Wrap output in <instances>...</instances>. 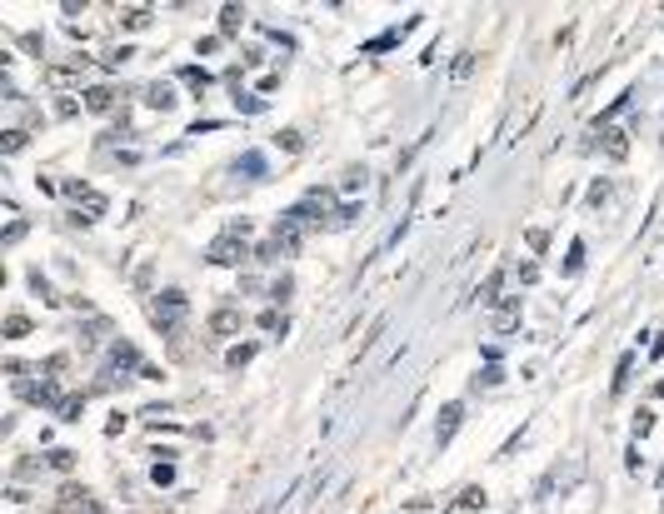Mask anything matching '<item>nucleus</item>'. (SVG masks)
Masks as SVG:
<instances>
[{
  "label": "nucleus",
  "instance_id": "nucleus-1",
  "mask_svg": "<svg viewBox=\"0 0 664 514\" xmlns=\"http://www.w3.org/2000/svg\"><path fill=\"white\" fill-rule=\"evenodd\" d=\"M185 310H190L185 290H160V299L150 305V319H155V330H160V335H175V330H180V319H185Z\"/></svg>",
  "mask_w": 664,
  "mask_h": 514
},
{
  "label": "nucleus",
  "instance_id": "nucleus-2",
  "mask_svg": "<svg viewBox=\"0 0 664 514\" xmlns=\"http://www.w3.org/2000/svg\"><path fill=\"white\" fill-rule=\"evenodd\" d=\"M250 260V250H245V235H220L215 245H210V265H245Z\"/></svg>",
  "mask_w": 664,
  "mask_h": 514
},
{
  "label": "nucleus",
  "instance_id": "nucleus-3",
  "mask_svg": "<svg viewBox=\"0 0 664 514\" xmlns=\"http://www.w3.org/2000/svg\"><path fill=\"white\" fill-rule=\"evenodd\" d=\"M240 325H245L240 305H220L215 315L205 319V335H210V339H230V335H240Z\"/></svg>",
  "mask_w": 664,
  "mask_h": 514
},
{
  "label": "nucleus",
  "instance_id": "nucleus-4",
  "mask_svg": "<svg viewBox=\"0 0 664 514\" xmlns=\"http://www.w3.org/2000/svg\"><path fill=\"white\" fill-rule=\"evenodd\" d=\"M460 419H465V404H445V410H440V424H435V444H440V449H445L449 439H455Z\"/></svg>",
  "mask_w": 664,
  "mask_h": 514
},
{
  "label": "nucleus",
  "instance_id": "nucleus-5",
  "mask_svg": "<svg viewBox=\"0 0 664 514\" xmlns=\"http://www.w3.org/2000/svg\"><path fill=\"white\" fill-rule=\"evenodd\" d=\"M515 325H520V295H509L505 305H500L495 315H489V330H495V335H505V330H515Z\"/></svg>",
  "mask_w": 664,
  "mask_h": 514
},
{
  "label": "nucleus",
  "instance_id": "nucleus-6",
  "mask_svg": "<svg viewBox=\"0 0 664 514\" xmlns=\"http://www.w3.org/2000/svg\"><path fill=\"white\" fill-rule=\"evenodd\" d=\"M480 509H485V489H460L445 514H480Z\"/></svg>",
  "mask_w": 664,
  "mask_h": 514
},
{
  "label": "nucleus",
  "instance_id": "nucleus-7",
  "mask_svg": "<svg viewBox=\"0 0 664 514\" xmlns=\"http://www.w3.org/2000/svg\"><path fill=\"white\" fill-rule=\"evenodd\" d=\"M145 105H150V110H175V95H170V85H145Z\"/></svg>",
  "mask_w": 664,
  "mask_h": 514
},
{
  "label": "nucleus",
  "instance_id": "nucleus-8",
  "mask_svg": "<svg viewBox=\"0 0 664 514\" xmlns=\"http://www.w3.org/2000/svg\"><path fill=\"white\" fill-rule=\"evenodd\" d=\"M115 105V90L110 85H95V90H85V110H95V115H105Z\"/></svg>",
  "mask_w": 664,
  "mask_h": 514
},
{
  "label": "nucleus",
  "instance_id": "nucleus-9",
  "mask_svg": "<svg viewBox=\"0 0 664 514\" xmlns=\"http://www.w3.org/2000/svg\"><path fill=\"white\" fill-rule=\"evenodd\" d=\"M605 155H609V160H625V155H629V130H605Z\"/></svg>",
  "mask_w": 664,
  "mask_h": 514
},
{
  "label": "nucleus",
  "instance_id": "nucleus-10",
  "mask_svg": "<svg viewBox=\"0 0 664 514\" xmlns=\"http://www.w3.org/2000/svg\"><path fill=\"white\" fill-rule=\"evenodd\" d=\"M245 26V10L240 6H220V35H235Z\"/></svg>",
  "mask_w": 664,
  "mask_h": 514
},
{
  "label": "nucleus",
  "instance_id": "nucleus-11",
  "mask_svg": "<svg viewBox=\"0 0 664 514\" xmlns=\"http://www.w3.org/2000/svg\"><path fill=\"white\" fill-rule=\"evenodd\" d=\"M110 359H115V365H135V370H140V355H135L130 339H115V345H110Z\"/></svg>",
  "mask_w": 664,
  "mask_h": 514
},
{
  "label": "nucleus",
  "instance_id": "nucleus-12",
  "mask_svg": "<svg viewBox=\"0 0 664 514\" xmlns=\"http://www.w3.org/2000/svg\"><path fill=\"white\" fill-rule=\"evenodd\" d=\"M500 285H505V270H495V275H489V280L475 290V295H480V305H495V299H500Z\"/></svg>",
  "mask_w": 664,
  "mask_h": 514
},
{
  "label": "nucleus",
  "instance_id": "nucleus-13",
  "mask_svg": "<svg viewBox=\"0 0 664 514\" xmlns=\"http://www.w3.org/2000/svg\"><path fill=\"white\" fill-rule=\"evenodd\" d=\"M235 170H245L250 180H260V175H265V155H255V150H245V155H240V165H235Z\"/></svg>",
  "mask_w": 664,
  "mask_h": 514
},
{
  "label": "nucleus",
  "instance_id": "nucleus-14",
  "mask_svg": "<svg viewBox=\"0 0 664 514\" xmlns=\"http://www.w3.org/2000/svg\"><path fill=\"white\" fill-rule=\"evenodd\" d=\"M46 80L60 90V85H75V80H80V70H70V66H46Z\"/></svg>",
  "mask_w": 664,
  "mask_h": 514
},
{
  "label": "nucleus",
  "instance_id": "nucleus-15",
  "mask_svg": "<svg viewBox=\"0 0 664 514\" xmlns=\"http://www.w3.org/2000/svg\"><path fill=\"white\" fill-rule=\"evenodd\" d=\"M30 335V319L26 315H6V339H26Z\"/></svg>",
  "mask_w": 664,
  "mask_h": 514
},
{
  "label": "nucleus",
  "instance_id": "nucleus-16",
  "mask_svg": "<svg viewBox=\"0 0 664 514\" xmlns=\"http://www.w3.org/2000/svg\"><path fill=\"white\" fill-rule=\"evenodd\" d=\"M145 20H150V6H130V10L120 15V26H125V30H140Z\"/></svg>",
  "mask_w": 664,
  "mask_h": 514
},
{
  "label": "nucleus",
  "instance_id": "nucleus-17",
  "mask_svg": "<svg viewBox=\"0 0 664 514\" xmlns=\"http://www.w3.org/2000/svg\"><path fill=\"white\" fill-rule=\"evenodd\" d=\"M80 415H85V399H80V395H70V399H60V419H66V424H75Z\"/></svg>",
  "mask_w": 664,
  "mask_h": 514
},
{
  "label": "nucleus",
  "instance_id": "nucleus-18",
  "mask_svg": "<svg viewBox=\"0 0 664 514\" xmlns=\"http://www.w3.org/2000/svg\"><path fill=\"white\" fill-rule=\"evenodd\" d=\"M50 469L70 475V469H75V449H50Z\"/></svg>",
  "mask_w": 664,
  "mask_h": 514
},
{
  "label": "nucleus",
  "instance_id": "nucleus-19",
  "mask_svg": "<svg viewBox=\"0 0 664 514\" xmlns=\"http://www.w3.org/2000/svg\"><path fill=\"white\" fill-rule=\"evenodd\" d=\"M260 330H270V335H285V315H280V310H265V315H260Z\"/></svg>",
  "mask_w": 664,
  "mask_h": 514
},
{
  "label": "nucleus",
  "instance_id": "nucleus-20",
  "mask_svg": "<svg viewBox=\"0 0 664 514\" xmlns=\"http://www.w3.org/2000/svg\"><path fill=\"white\" fill-rule=\"evenodd\" d=\"M225 359H230V370H240V365H250V359H255V345H235Z\"/></svg>",
  "mask_w": 664,
  "mask_h": 514
},
{
  "label": "nucleus",
  "instance_id": "nucleus-21",
  "mask_svg": "<svg viewBox=\"0 0 664 514\" xmlns=\"http://www.w3.org/2000/svg\"><path fill=\"white\" fill-rule=\"evenodd\" d=\"M180 75H185V85H195V90H205V85H210V70H200V66H185Z\"/></svg>",
  "mask_w": 664,
  "mask_h": 514
},
{
  "label": "nucleus",
  "instance_id": "nucleus-22",
  "mask_svg": "<svg viewBox=\"0 0 664 514\" xmlns=\"http://www.w3.org/2000/svg\"><path fill=\"white\" fill-rule=\"evenodd\" d=\"M580 265H585V240H574V245H569V260H565V275H574Z\"/></svg>",
  "mask_w": 664,
  "mask_h": 514
},
{
  "label": "nucleus",
  "instance_id": "nucleus-23",
  "mask_svg": "<svg viewBox=\"0 0 664 514\" xmlns=\"http://www.w3.org/2000/svg\"><path fill=\"white\" fill-rule=\"evenodd\" d=\"M20 145H26V130H6V135H0V150H6V155H15Z\"/></svg>",
  "mask_w": 664,
  "mask_h": 514
},
{
  "label": "nucleus",
  "instance_id": "nucleus-24",
  "mask_svg": "<svg viewBox=\"0 0 664 514\" xmlns=\"http://www.w3.org/2000/svg\"><path fill=\"white\" fill-rule=\"evenodd\" d=\"M150 480H155V484H170V480H175V464H170V459H160L155 469H150Z\"/></svg>",
  "mask_w": 664,
  "mask_h": 514
},
{
  "label": "nucleus",
  "instance_id": "nucleus-25",
  "mask_svg": "<svg viewBox=\"0 0 664 514\" xmlns=\"http://www.w3.org/2000/svg\"><path fill=\"white\" fill-rule=\"evenodd\" d=\"M650 430H654V415H650V410H639V415H634V439H645Z\"/></svg>",
  "mask_w": 664,
  "mask_h": 514
},
{
  "label": "nucleus",
  "instance_id": "nucleus-26",
  "mask_svg": "<svg viewBox=\"0 0 664 514\" xmlns=\"http://www.w3.org/2000/svg\"><path fill=\"white\" fill-rule=\"evenodd\" d=\"M629 365H634V355H625V359H619V370H614V395L625 390V379H629Z\"/></svg>",
  "mask_w": 664,
  "mask_h": 514
},
{
  "label": "nucleus",
  "instance_id": "nucleus-27",
  "mask_svg": "<svg viewBox=\"0 0 664 514\" xmlns=\"http://www.w3.org/2000/svg\"><path fill=\"white\" fill-rule=\"evenodd\" d=\"M275 145H285V150H300V145H305V135H300V130H280V135H275Z\"/></svg>",
  "mask_w": 664,
  "mask_h": 514
},
{
  "label": "nucleus",
  "instance_id": "nucleus-28",
  "mask_svg": "<svg viewBox=\"0 0 664 514\" xmlns=\"http://www.w3.org/2000/svg\"><path fill=\"white\" fill-rule=\"evenodd\" d=\"M365 180H370L365 170H350V180H345V195H355V190H365Z\"/></svg>",
  "mask_w": 664,
  "mask_h": 514
},
{
  "label": "nucleus",
  "instance_id": "nucleus-29",
  "mask_svg": "<svg viewBox=\"0 0 664 514\" xmlns=\"http://www.w3.org/2000/svg\"><path fill=\"white\" fill-rule=\"evenodd\" d=\"M525 240H529V250H545V245H549V235H545V230H529Z\"/></svg>",
  "mask_w": 664,
  "mask_h": 514
},
{
  "label": "nucleus",
  "instance_id": "nucleus-30",
  "mask_svg": "<svg viewBox=\"0 0 664 514\" xmlns=\"http://www.w3.org/2000/svg\"><path fill=\"white\" fill-rule=\"evenodd\" d=\"M520 280H525V285H534V280H540V265H534V260H529V265H520Z\"/></svg>",
  "mask_w": 664,
  "mask_h": 514
},
{
  "label": "nucleus",
  "instance_id": "nucleus-31",
  "mask_svg": "<svg viewBox=\"0 0 664 514\" xmlns=\"http://www.w3.org/2000/svg\"><path fill=\"white\" fill-rule=\"evenodd\" d=\"M20 235H26V220H10V230H6V245H15Z\"/></svg>",
  "mask_w": 664,
  "mask_h": 514
}]
</instances>
